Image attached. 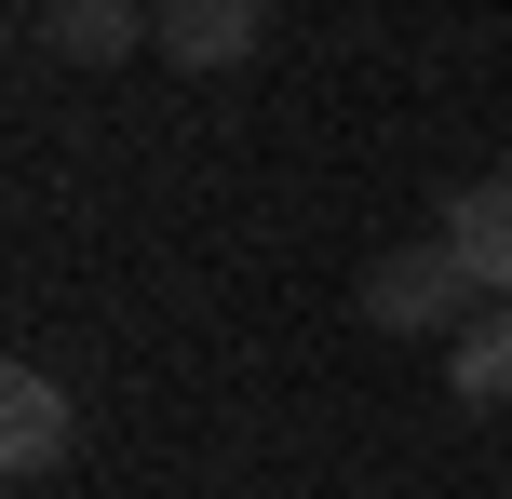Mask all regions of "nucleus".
I'll return each mask as SVG.
<instances>
[{"label": "nucleus", "instance_id": "obj_1", "mask_svg": "<svg viewBox=\"0 0 512 499\" xmlns=\"http://www.w3.org/2000/svg\"><path fill=\"white\" fill-rule=\"evenodd\" d=\"M472 311H486V284L459 270V243H445V230L364 257V324H378V338H459Z\"/></svg>", "mask_w": 512, "mask_h": 499}, {"label": "nucleus", "instance_id": "obj_2", "mask_svg": "<svg viewBox=\"0 0 512 499\" xmlns=\"http://www.w3.org/2000/svg\"><path fill=\"white\" fill-rule=\"evenodd\" d=\"M68 459H81V405L54 392L41 365H14V378H0V473L41 486V473H68Z\"/></svg>", "mask_w": 512, "mask_h": 499}, {"label": "nucleus", "instance_id": "obj_3", "mask_svg": "<svg viewBox=\"0 0 512 499\" xmlns=\"http://www.w3.org/2000/svg\"><path fill=\"white\" fill-rule=\"evenodd\" d=\"M256 27H270V0H149V41L176 68H243Z\"/></svg>", "mask_w": 512, "mask_h": 499}, {"label": "nucleus", "instance_id": "obj_4", "mask_svg": "<svg viewBox=\"0 0 512 499\" xmlns=\"http://www.w3.org/2000/svg\"><path fill=\"white\" fill-rule=\"evenodd\" d=\"M432 230L459 243V270H472V284H486V297H512V162H499V176H472L459 203L432 216Z\"/></svg>", "mask_w": 512, "mask_h": 499}, {"label": "nucleus", "instance_id": "obj_5", "mask_svg": "<svg viewBox=\"0 0 512 499\" xmlns=\"http://www.w3.org/2000/svg\"><path fill=\"white\" fill-rule=\"evenodd\" d=\"M149 41V0H41V54L54 68H122Z\"/></svg>", "mask_w": 512, "mask_h": 499}, {"label": "nucleus", "instance_id": "obj_6", "mask_svg": "<svg viewBox=\"0 0 512 499\" xmlns=\"http://www.w3.org/2000/svg\"><path fill=\"white\" fill-rule=\"evenodd\" d=\"M445 392L459 405H512V297H486V311L445 338Z\"/></svg>", "mask_w": 512, "mask_h": 499}]
</instances>
